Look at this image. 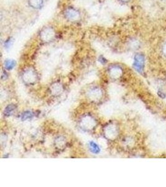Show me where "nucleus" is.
Listing matches in <instances>:
<instances>
[{
	"label": "nucleus",
	"mask_w": 166,
	"mask_h": 187,
	"mask_svg": "<svg viewBox=\"0 0 166 187\" xmlns=\"http://www.w3.org/2000/svg\"><path fill=\"white\" fill-rule=\"evenodd\" d=\"M163 51L164 53L165 54H166V43L165 44V45L164 46V48H163Z\"/></svg>",
	"instance_id": "9b49d317"
},
{
	"label": "nucleus",
	"mask_w": 166,
	"mask_h": 187,
	"mask_svg": "<svg viewBox=\"0 0 166 187\" xmlns=\"http://www.w3.org/2000/svg\"><path fill=\"white\" fill-rule=\"evenodd\" d=\"M32 117V114L31 112H26L25 114L22 115V119L26 120L27 119H30Z\"/></svg>",
	"instance_id": "0eeeda50"
},
{
	"label": "nucleus",
	"mask_w": 166,
	"mask_h": 187,
	"mask_svg": "<svg viewBox=\"0 0 166 187\" xmlns=\"http://www.w3.org/2000/svg\"><path fill=\"white\" fill-rule=\"evenodd\" d=\"M39 36L42 41L44 42H49L54 39L55 36V31L53 28L47 26L41 31Z\"/></svg>",
	"instance_id": "f257e3e1"
},
{
	"label": "nucleus",
	"mask_w": 166,
	"mask_h": 187,
	"mask_svg": "<svg viewBox=\"0 0 166 187\" xmlns=\"http://www.w3.org/2000/svg\"><path fill=\"white\" fill-rule=\"evenodd\" d=\"M15 109V106H12V105H9V106H8L6 108V110H5V112L6 114H10L11 112L12 111H13Z\"/></svg>",
	"instance_id": "6e6552de"
},
{
	"label": "nucleus",
	"mask_w": 166,
	"mask_h": 187,
	"mask_svg": "<svg viewBox=\"0 0 166 187\" xmlns=\"http://www.w3.org/2000/svg\"><path fill=\"white\" fill-rule=\"evenodd\" d=\"M29 5L35 9H39L42 8L44 5L43 0H29Z\"/></svg>",
	"instance_id": "20e7f679"
},
{
	"label": "nucleus",
	"mask_w": 166,
	"mask_h": 187,
	"mask_svg": "<svg viewBox=\"0 0 166 187\" xmlns=\"http://www.w3.org/2000/svg\"><path fill=\"white\" fill-rule=\"evenodd\" d=\"M64 15L65 18L70 21H78L80 18L79 11L74 8L68 7L65 10Z\"/></svg>",
	"instance_id": "f03ea898"
},
{
	"label": "nucleus",
	"mask_w": 166,
	"mask_h": 187,
	"mask_svg": "<svg viewBox=\"0 0 166 187\" xmlns=\"http://www.w3.org/2000/svg\"><path fill=\"white\" fill-rule=\"evenodd\" d=\"M13 43V39L12 38H9L8 39H7V41H6V42L5 43V46L6 48H9V47Z\"/></svg>",
	"instance_id": "1a4fd4ad"
},
{
	"label": "nucleus",
	"mask_w": 166,
	"mask_h": 187,
	"mask_svg": "<svg viewBox=\"0 0 166 187\" xmlns=\"http://www.w3.org/2000/svg\"><path fill=\"white\" fill-rule=\"evenodd\" d=\"M101 58H102V59H101V57L100 58V60H99V61H100L101 63H102V61H103V64H104V63H106V60L105 59V58H104L103 57H101Z\"/></svg>",
	"instance_id": "9d476101"
},
{
	"label": "nucleus",
	"mask_w": 166,
	"mask_h": 187,
	"mask_svg": "<svg viewBox=\"0 0 166 187\" xmlns=\"http://www.w3.org/2000/svg\"><path fill=\"white\" fill-rule=\"evenodd\" d=\"M144 57L141 54H137L134 57V67L135 69L141 72L143 71V66H144Z\"/></svg>",
	"instance_id": "7ed1b4c3"
},
{
	"label": "nucleus",
	"mask_w": 166,
	"mask_h": 187,
	"mask_svg": "<svg viewBox=\"0 0 166 187\" xmlns=\"http://www.w3.org/2000/svg\"><path fill=\"white\" fill-rule=\"evenodd\" d=\"M120 1H121L123 2H128L129 1V0H120Z\"/></svg>",
	"instance_id": "f8f14e48"
},
{
	"label": "nucleus",
	"mask_w": 166,
	"mask_h": 187,
	"mask_svg": "<svg viewBox=\"0 0 166 187\" xmlns=\"http://www.w3.org/2000/svg\"><path fill=\"white\" fill-rule=\"evenodd\" d=\"M15 66H16V62L13 59H8L5 61V68L8 70L13 69L15 67Z\"/></svg>",
	"instance_id": "423d86ee"
},
{
	"label": "nucleus",
	"mask_w": 166,
	"mask_h": 187,
	"mask_svg": "<svg viewBox=\"0 0 166 187\" xmlns=\"http://www.w3.org/2000/svg\"><path fill=\"white\" fill-rule=\"evenodd\" d=\"M89 145H90V150L92 153L97 154L100 151V148L96 143H95L93 142H90L89 144Z\"/></svg>",
	"instance_id": "39448f33"
}]
</instances>
